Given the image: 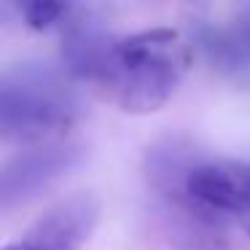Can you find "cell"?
I'll use <instances>...</instances> for the list:
<instances>
[{
	"label": "cell",
	"instance_id": "obj_5",
	"mask_svg": "<svg viewBox=\"0 0 250 250\" xmlns=\"http://www.w3.org/2000/svg\"><path fill=\"white\" fill-rule=\"evenodd\" d=\"M30 30H46L67 11V0H11Z\"/></svg>",
	"mask_w": 250,
	"mask_h": 250
},
{
	"label": "cell",
	"instance_id": "obj_3",
	"mask_svg": "<svg viewBox=\"0 0 250 250\" xmlns=\"http://www.w3.org/2000/svg\"><path fill=\"white\" fill-rule=\"evenodd\" d=\"M100 212L103 205L94 194H70L41 212L3 250H81L94 234Z\"/></svg>",
	"mask_w": 250,
	"mask_h": 250
},
{
	"label": "cell",
	"instance_id": "obj_2",
	"mask_svg": "<svg viewBox=\"0 0 250 250\" xmlns=\"http://www.w3.org/2000/svg\"><path fill=\"white\" fill-rule=\"evenodd\" d=\"M78 119V103L62 76L49 67H27L3 76L0 135L17 146L62 140Z\"/></svg>",
	"mask_w": 250,
	"mask_h": 250
},
{
	"label": "cell",
	"instance_id": "obj_4",
	"mask_svg": "<svg viewBox=\"0 0 250 250\" xmlns=\"http://www.w3.org/2000/svg\"><path fill=\"white\" fill-rule=\"evenodd\" d=\"M83 156V148L67 140H51L41 146H30L0 172V202L11 210L19 202L33 199L51 180L70 172Z\"/></svg>",
	"mask_w": 250,
	"mask_h": 250
},
{
	"label": "cell",
	"instance_id": "obj_1",
	"mask_svg": "<svg viewBox=\"0 0 250 250\" xmlns=\"http://www.w3.org/2000/svg\"><path fill=\"white\" fill-rule=\"evenodd\" d=\"M188 65L186 46L175 30L156 27L108 41L89 62L83 81L124 113H153L175 94Z\"/></svg>",
	"mask_w": 250,
	"mask_h": 250
}]
</instances>
